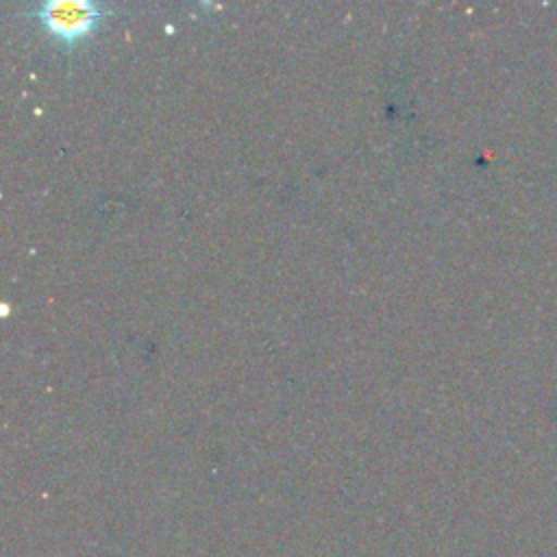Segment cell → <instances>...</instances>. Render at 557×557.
Here are the masks:
<instances>
[{"label":"cell","instance_id":"6da1fadb","mask_svg":"<svg viewBox=\"0 0 557 557\" xmlns=\"http://www.w3.org/2000/svg\"><path fill=\"white\" fill-rule=\"evenodd\" d=\"M109 11V4L94 0H44L33 7V15L44 28L67 48L87 37Z\"/></svg>","mask_w":557,"mask_h":557}]
</instances>
